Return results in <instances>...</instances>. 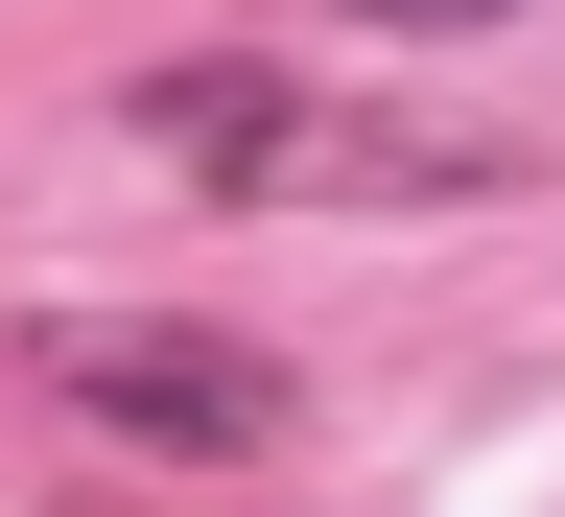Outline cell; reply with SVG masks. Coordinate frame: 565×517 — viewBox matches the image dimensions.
<instances>
[{
  "instance_id": "obj_2",
  "label": "cell",
  "mask_w": 565,
  "mask_h": 517,
  "mask_svg": "<svg viewBox=\"0 0 565 517\" xmlns=\"http://www.w3.org/2000/svg\"><path fill=\"white\" fill-rule=\"evenodd\" d=\"M47 400L71 423H118V448H189V471H259L282 423V353H236V330H189V306H71L47 330Z\"/></svg>"
},
{
  "instance_id": "obj_3",
  "label": "cell",
  "mask_w": 565,
  "mask_h": 517,
  "mask_svg": "<svg viewBox=\"0 0 565 517\" xmlns=\"http://www.w3.org/2000/svg\"><path fill=\"white\" fill-rule=\"evenodd\" d=\"M377 24H424V47H448V24H494V0H377Z\"/></svg>"
},
{
  "instance_id": "obj_1",
  "label": "cell",
  "mask_w": 565,
  "mask_h": 517,
  "mask_svg": "<svg viewBox=\"0 0 565 517\" xmlns=\"http://www.w3.org/2000/svg\"><path fill=\"white\" fill-rule=\"evenodd\" d=\"M118 141L141 165H189V189H236V212H448V189H494L471 141H424V118H353L330 71H141L118 95Z\"/></svg>"
}]
</instances>
